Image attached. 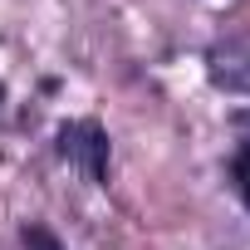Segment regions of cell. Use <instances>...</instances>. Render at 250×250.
I'll return each instance as SVG.
<instances>
[{
	"mask_svg": "<svg viewBox=\"0 0 250 250\" xmlns=\"http://www.w3.org/2000/svg\"><path fill=\"white\" fill-rule=\"evenodd\" d=\"M59 147H64V157H74L79 167H83V177L88 182H103L108 177V133L98 128V123H69V128L59 133Z\"/></svg>",
	"mask_w": 250,
	"mask_h": 250,
	"instance_id": "6da1fadb",
	"label": "cell"
},
{
	"mask_svg": "<svg viewBox=\"0 0 250 250\" xmlns=\"http://www.w3.org/2000/svg\"><path fill=\"white\" fill-rule=\"evenodd\" d=\"M211 79L221 88H235V93H250V49L245 44H221L211 54Z\"/></svg>",
	"mask_w": 250,
	"mask_h": 250,
	"instance_id": "7a4b0ae2",
	"label": "cell"
},
{
	"mask_svg": "<svg viewBox=\"0 0 250 250\" xmlns=\"http://www.w3.org/2000/svg\"><path fill=\"white\" fill-rule=\"evenodd\" d=\"M20 245H25V250H64L49 226H25V230H20Z\"/></svg>",
	"mask_w": 250,
	"mask_h": 250,
	"instance_id": "3957f363",
	"label": "cell"
}]
</instances>
